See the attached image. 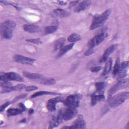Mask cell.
<instances>
[{
    "label": "cell",
    "instance_id": "6",
    "mask_svg": "<svg viewBox=\"0 0 129 129\" xmlns=\"http://www.w3.org/2000/svg\"><path fill=\"white\" fill-rule=\"evenodd\" d=\"M107 36V33L104 32H102L95 35L88 41V46L89 48H94L101 43Z\"/></svg>",
    "mask_w": 129,
    "mask_h": 129
},
{
    "label": "cell",
    "instance_id": "15",
    "mask_svg": "<svg viewBox=\"0 0 129 129\" xmlns=\"http://www.w3.org/2000/svg\"><path fill=\"white\" fill-rule=\"evenodd\" d=\"M23 75L24 77L29 78L31 80H34L35 81H37L41 78H42L43 76L42 75H40L39 74L37 73H30L28 72L27 71H24L23 72Z\"/></svg>",
    "mask_w": 129,
    "mask_h": 129
},
{
    "label": "cell",
    "instance_id": "28",
    "mask_svg": "<svg viewBox=\"0 0 129 129\" xmlns=\"http://www.w3.org/2000/svg\"><path fill=\"white\" fill-rule=\"evenodd\" d=\"M60 123H59V122L58 121V120L57 119V117L53 116L49 122V128H52L53 127H57V126H58V125Z\"/></svg>",
    "mask_w": 129,
    "mask_h": 129
},
{
    "label": "cell",
    "instance_id": "21",
    "mask_svg": "<svg viewBox=\"0 0 129 129\" xmlns=\"http://www.w3.org/2000/svg\"><path fill=\"white\" fill-rule=\"evenodd\" d=\"M54 13L60 17H66L70 15V13L63 9H56L53 10Z\"/></svg>",
    "mask_w": 129,
    "mask_h": 129
},
{
    "label": "cell",
    "instance_id": "7",
    "mask_svg": "<svg viewBox=\"0 0 129 129\" xmlns=\"http://www.w3.org/2000/svg\"><path fill=\"white\" fill-rule=\"evenodd\" d=\"M64 98L63 97L58 96L54 98H52L48 100L46 104L47 109L49 111H53L56 110V104L60 102H63Z\"/></svg>",
    "mask_w": 129,
    "mask_h": 129
},
{
    "label": "cell",
    "instance_id": "39",
    "mask_svg": "<svg viewBox=\"0 0 129 129\" xmlns=\"http://www.w3.org/2000/svg\"><path fill=\"white\" fill-rule=\"evenodd\" d=\"M10 104V102H7L5 103V104L2 105L1 106V107H0V111H1V112L5 110V109L7 107H8V106Z\"/></svg>",
    "mask_w": 129,
    "mask_h": 129
},
{
    "label": "cell",
    "instance_id": "37",
    "mask_svg": "<svg viewBox=\"0 0 129 129\" xmlns=\"http://www.w3.org/2000/svg\"><path fill=\"white\" fill-rule=\"evenodd\" d=\"M27 96V94H23V95H20V96H18L17 97H16L13 100V102H15L16 101H17L18 100H20V99H23V98H25Z\"/></svg>",
    "mask_w": 129,
    "mask_h": 129
},
{
    "label": "cell",
    "instance_id": "42",
    "mask_svg": "<svg viewBox=\"0 0 129 129\" xmlns=\"http://www.w3.org/2000/svg\"><path fill=\"white\" fill-rule=\"evenodd\" d=\"M59 4L60 5H66L67 4V2H64V1H59L58 2Z\"/></svg>",
    "mask_w": 129,
    "mask_h": 129
},
{
    "label": "cell",
    "instance_id": "31",
    "mask_svg": "<svg viewBox=\"0 0 129 129\" xmlns=\"http://www.w3.org/2000/svg\"><path fill=\"white\" fill-rule=\"evenodd\" d=\"M26 86L24 84H18L16 86H13L11 87V89L12 90V91H21L24 89H26Z\"/></svg>",
    "mask_w": 129,
    "mask_h": 129
},
{
    "label": "cell",
    "instance_id": "8",
    "mask_svg": "<svg viewBox=\"0 0 129 129\" xmlns=\"http://www.w3.org/2000/svg\"><path fill=\"white\" fill-rule=\"evenodd\" d=\"M86 127V122L82 115H79L77 119L75 120L70 126H64L62 128H85Z\"/></svg>",
    "mask_w": 129,
    "mask_h": 129
},
{
    "label": "cell",
    "instance_id": "44",
    "mask_svg": "<svg viewBox=\"0 0 129 129\" xmlns=\"http://www.w3.org/2000/svg\"><path fill=\"white\" fill-rule=\"evenodd\" d=\"M29 114H30L33 113V110L32 109H30L29 110Z\"/></svg>",
    "mask_w": 129,
    "mask_h": 129
},
{
    "label": "cell",
    "instance_id": "16",
    "mask_svg": "<svg viewBox=\"0 0 129 129\" xmlns=\"http://www.w3.org/2000/svg\"><path fill=\"white\" fill-rule=\"evenodd\" d=\"M37 82L43 84V85H54L56 83V81L52 78H47L43 77L42 78L36 81Z\"/></svg>",
    "mask_w": 129,
    "mask_h": 129
},
{
    "label": "cell",
    "instance_id": "1",
    "mask_svg": "<svg viewBox=\"0 0 129 129\" xmlns=\"http://www.w3.org/2000/svg\"><path fill=\"white\" fill-rule=\"evenodd\" d=\"M111 10L109 9L105 11L101 15L95 16L94 17L92 24L90 26V29L94 30L102 26L108 18L109 16L111 14Z\"/></svg>",
    "mask_w": 129,
    "mask_h": 129
},
{
    "label": "cell",
    "instance_id": "34",
    "mask_svg": "<svg viewBox=\"0 0 129 129\" xmlns=\"http://www.w3.org/2000/svg\"><path fill=\"white\" fill-rule=\"evenodd\" d=\"M95 52V50L94 48H89L85 52V56H89L93 53H94Z\"/></svg>",
    "mask_w": 129,
    "mask_h": 129
},
{
    "label": "cell",
    "instance_id": "2",
    "mask_svg": "<svg viewBox=\"0 0 129 129\" xmlns=\"http://www.w3.org/2000/svg\"><path fill=\"white\" fill-rule=\"evenodd\" d=\"M129 97L128 92H122L118 94L115 96L110 97L109 101V105L111 107H116L121 104Z\"/></svg>",
    "mask_w": 129,
    "mask_h": 129
},
{
    "label": "cell",
    "instance_id": "13",
    "mask_svg": "<svg viewBox=\"0 0 129 129\" xmlns=\"http://www.w3.org/2000/svg\"><path fill=\"white\" fill-rule=\"evenodd\" d=\"M92 3L90 1H83L79 3L75 8V12H80L87 9L91 5Z\"/></svg>",
    "mask_w": 129,
    "mask_h": 129
},
{
    "label": "cell",
    "instance_id": "27",
    "mask_svg": "<svg viewBox=\"0 0 129 129\" xmlns=\"http://www.w3.org/2000/svg\"><path fill=\"white\" fill-rule=\"evenodd\" d=\"M111 66H112V59H109L105 64L102 75H105L107 74L108 73H109L111 70Z\"/></svg>",
    "mask_w": 129,
    "mask_h": 129
},
{
    "label": "cell",
    "instance_id": "9",
    "mask_svg": "<svg viewBox=\"0 0 129 129\" xmlns=\"http://www.w3.org/2000/svg\"><path fill=\"white\" fill-rule=\"evenodd\" d=\"M14 60L19 63L25 65H32L35 61V59L26 57L21 55H16L14 56Z\"/></svg>",
    "mask_w": 129,
    "mask_h": 129
},
{
    "label": "cell",
    "instance_id": "10",
    "mask_svg": "<svg viewBox=\"0 0 129 129\" xmlns=\"http://www.w3.org/2000/svg\"><path fill=\"white\" fill-rule=\"evenodd\" d=\"M78 110L75 107H68L63 110V120H69L73 118L77 114Z\"/></svg>",
    "mask_w": 129,
    "mask_h": 129
},
{
    "label": "cell",
    "instance_id": "33",
    "mask_svg": "<svg viewBox=\"0 0 129 129\" xmlns=\"http://www.w3.org/2000/svg\"><path fill=\"white\" fill-rule=\"evenodd\" d=\"M12 83L9 81H1V86L3 87H10L11 88L12 86Z\"/></svg>",
    "mask_w": 129,
    "mask_h": 129
},
{
    "label": "cell",
    "instance_id": "24",
    "mask_svg": "<svg viewBox=\"0 0 129 129\" xmlns=\"http://www.w3.org/2000/svg\"><path fill=\"white\" fill-rule=\"evenodd\" d=\"M66 39L64 38H60L56 40L54 43V50H56L62 47L65 43Z\"/></svg>",
    "mask_w": 129,
    "mask_h": 129
},
{
    "label": "cell",
    "instance_id": "30",
    "mask_svg": "<svg viewBox=\"0 0 129 129\" xmlns=\"http://www.w3.org/2000/svg\"><path fill=\"white\" fill-rule=\"evenodd\" d=\"M120 67V61L119 58H118L116 60L115 64H114V67H113V71H112V74L113 75H115L117 74V73L119 71Z\"/></svg>",
    "mask_w": 129,
    "mask_h": 129
},
{
    "label": "cell",
    "instance_id": "17",
    "mask_svg": "<svg viewBox=\"0 0 129 129\" xmlns=\"http://www.w3.org/2000/svg\"><path fill=\"white\" fill-rule=\"evenodd\" d=\"M23 30L29 33H36L39 31V27L36 25L32 24L24 25L23 27Z\"/></svg>",
    "mask_w": 129,
    "mask_h": 129
},
{
    "label": "cell",
    "instance_id": "36",
    "mask_svg": "<svg viewBox=\"0 0 129 129\" xmlns=\"http://www.w3.org/2000/svg\"><path fill=\"white\" fill-rule=\"evenodd\" d=\"M12 91L11 88L10 87H3L1 93V94H3V93H9L10 92H11Z\"/></svg>",
    "mask_w": 129,
    "mask_h": 129
},
{
    "label": "cell",
    "instance_id": "23",
    "mask_svg": "<svg viewBox=\"0 0 129 129\" xmlns=\"http://www.w3.org/2000/svg\"><path fill=\"white\" fill-rule=\"evenodd\" d=\"M106 86V83L102 82H97L95 84V87L96 89V92L99 94H102L103 93L105 87Z\"/></svg>",
    "mask_w": 129,
    "mask_h": 129
},
{
    "label": "cell",
    "instance_id": "26",
    "mask_svg": "<svg viewBox=\"0 0 129 129\" xmlns=\"http://www.w3.org/2000/svg\"><path fill=\"white\" fill-rule=\"evenodd\" d=\"M45 95H59V94L57 93H54V92H48V91H40V92H37L36 93H35L34 94H33L31 96V98H35V97H38V96Z\"/></svg>",
    "mask_w": 129,
    "mask_h": 129
},
{
    "label": "cell",
    "instance_id": "18",
    "mask_svg": "<svg viewBox=\"0 0 129 129\" xmlns=\"http://www.w3.org/2000/svg\"><path fill=\"white\" fill-rule=\"evenodd\" d=\"M105 99V96L103 94H98L97 95H92L91 96V105L94 106L98 102L103 101Z\"/></svg>",
    "mask_w": 129,
    "mask_h": 129
},
{
    "label": "cell",
    "instance_id": "32",
    "mask_svg": "<svg viewBox=\"0 0 129 129\" xmlns=\"http://www.w3.org/2000/svg\"><path fill=\"white\" fill-rule=\"evenodd\" d=\"M26 41L31 42V43H34V44H40L42 43L41 40L39 38L28 39H26Z\"/></svg>",
    "mask_w": 129,
    "mask_h": 129
},
{
    "label": "cell",
    "instance_id": "19",
    "mask_svg": "<svg viewBox=\"0 0 129 129\" xmlns=\"http://www.w3.org/2000/svg\"><path fill=\"white\" fill-rule=\"evenodd\" d=\"M1 34L3 38L5 39H10L13 37V31L7 29H0Z\"/></svg>",
    "mask_w": 129,
    "mask_h": 129
},
{
    "label": "cell",
    "instance_id": "12",
    "mask_svg": "<svg viewBox=\"0 0 129 129\" xmlns=\"http://www.w3.org/2000/svg\"><path fill=\"white\" fill-rule=\"evenodd\" d=\"M116 47H117L116 44H113L111 45L108 48H107L104 52V53L103 54L99 61L100 62H105L108 59V56L115 50Z\"/></svg>",
    "mask_w": 129,
    "mask_h": 129
},
{
    "label": "cell",
    "instance_id": "41",
    "mask_svg": "<svg viewBox=\"0 0 129 129\" xmlns=\"http://www.w3.org/2000/svg\"><path fill=\"white\" fill-rule=\"evenodd\" d=\"M19 106H20V108L22 110H23V111L26 110V107H25V105H24L23 103H20L19 104Z\"/></svg>",
    "mask_w": 129,
    "mask_h": 129
},
{
    "label": "cell",
    "instance_id": "14",
    "mask_svg": "<svg viewBox=\"0 0 129 129\" xmlns=\"http://www.w3.org/2000/svg\"><path fill=\"white\" fill-rule=\"evenodd\" d=\"M16 27V24L12 20H6L1 23L0 29H8L14 31Z\"/></svg>",
    "mask_w": 129,
    "mask_h": 129
},
{
    "label": "cell",
    "instance_id": "35",
    "mask_svg": "<svg viewBox=\"0 0 129 129\" xmlns=\"http://www.w3.org/2000/svg\"><path fill=\"white\" fill-rule=\"evenodd\" d=\"M38 89V87L36 86H29L28 87H26L25 90L27 92H30V91H34V90H36Z\"/></svg>",
    "mask_w": 129,
    "mask_h": 129
},
{
    "label": "cell",
    "instance_id": "3",
    "mask_svg": "<svg viewBox=\"0 0 129 129\" xmlns=\"http://www.w3.org/2000/svg\"><path fill=\"white\" fill-rule=\"evenodd\" d=\"M128 85L129 83L128 78L119 81L115 85L112 86L108 91V97L109 96V97H111V96L116 91L126 88L128 87Z\"/></svg>",
    "mask_w": 129,
    "mask_h": 129
},
{
    "label": "cell",
    "instance_id": "20",
    "mask_svg": "<svg viewBox=\"0 0 129 129\" xmlns=\"http://www.w3.org/2000/svg\"><path fill=\"white\" fill-rule=\"evenodd\" d=\"M74 45V43H73L69 44L68 45H67L62 47L60 49V50L58 53V56L60 57V56H62L63 55H64L65 53H66L68 51H70L73 47Z\"/></svg>",
    "mask_w": 129,
    "mask_h": 129
},
{
    "label": "cell",
    "instance_id": "11",
    "mask_svg": "<svg viewBox=\"0 0 129 129\" xmlns=\"http://www.w3.org/2000/svg\"><path fill=\"white\" fill-rule=\"evenodd\" d=\"M128 68V61H123L120 63V67L118 74V79H122L127 76Z\"/></svg>",
    "mask_w": 129,
    "mask_h": 129
},
{
    "label": "cell",
    "instance_id": "5",
    "mask_svg": "<svg viewBox=\"0 0 129 129\" xmlns=\"http://www.w3.org/2000/svg\"><path fill=\"white\" fill-rule=\"evenodd\" d=\"M1 81H9L10 80L18 82H24V79L19 74L15 72L1 73Z\"/></svg>",
    "mask_w": 129,
    "mask_h": 129
},
{
    "label": "cell",
    "instance_id": "22",
    "mask_svg": "<svg viewBox=\"0 0 129 129\" xmlns=\"http://www.w3.org/2000/svg\"><path fill=\"white\" fill-rule=\"evenodd\" d=\"M23 110H22L20 108H9L8 109L7 113V115L8 116L17 115L22 113L23 112Z\"/></svg>",
    "mask_w": 129,
    "mask_h": 129
},
{
    "label": "cell",
    "instance_id": "40",
    "mask_svg": "<svg viewBox=\"0 0 129 129\" xmlns=\"http://www.w3.org/2000/svg\"><path fill=\"white\" fill-rule=\"evenodd\" d=\"M79 1H71L70 4H69V7H72L76 5H77Z\"/></svg>",
    "mask_w": 129,
    "mask_h": 129
},
{
    "label": "cell",
    "instance_id": "25",
    "mask_svg": "<svg viewBox=\"0 0 129 129\" xmlns=\"http://www.w3.org/2000/svg\"><path fill=\"white\" fill-rule=\"evenodd\" d=\"M82 38L81 36L76 33H73L70 35L68 37V41L71 42H74L79 41Z\"/></svg>",
    "mask_w": 129,
    "mask_h": 129
},
{
    "label": "cell",
    "instance_id": "43",
    "mask_svg": "<svg viewBox=\"0 0 129 129\" xmlns=\"http://www.w3.org/2000/svg\"><path fill=\"white\" fill-rule=\"evenodd\" d=\"M26 121V119L25 118H23L22 120H21L20 121V122H25Z\"/></svg>",
    "mask_w": 129,
    "mask_h": 129
},
{
    "label": "cell",
    "instance_id": "29",
    "mask_svg": "<svg viewBox=\"0 0 129 129\" xmlns=\"http://www.w3.org/2000/svg\"><path fill=\"white\" fill-rule=\"evenodd\" d=\"M57 27L56 26H49L45 27L44 32L46 34H51L55 32L57 30Z\"/></svg>",
    "mask_w": 129,
    "mask_h": 129
},
{
    "label": "cell",
    "instance_id": "38",
    "mask_svg": "<svg viewBox=\"0 0 129 129\" xmlns=\"http://www.w3.org/2000/svg\"><path fill=\"white\" fill-rule=\"evenodd\" d=\"M102 69V67L101 66H96L93 67L91 69V71L92 72H97L100 71Z\"/></svg>",
    "mask_w": 129,
    "mask_h": 129
},
{
    "label": "cell",
    "instance_id": "4",
    "mask_svg": "<svg viewBox=\"0 0 129 129\" xmlns=\"http://www.w3.org/2000/svg\"><path fill=\"white\" fill-rule=\"evenodd\" d=\"M81 96L80 94L68 96L63 101L64 104L68 107H77L79 106Z\"/></svg>",
    "mask_w": 129,
    "mask_h": 129
}]
</instances>
